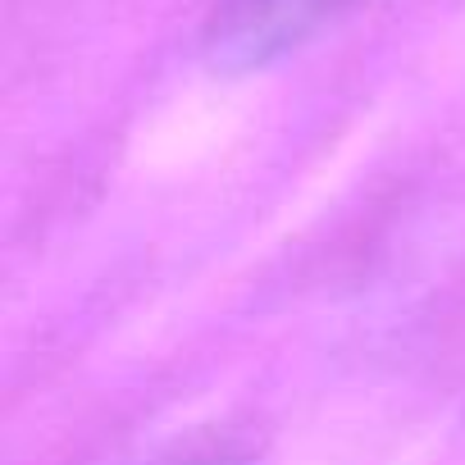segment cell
<instances>
[{"mask_svg": "<svg viewBox=\"0 0 465 465\" xmlns=\"http://www.w3.org/2000/svg\"><path fill=\"white\" fill-rule=\"evenodd\" d=\"M347 0H219L205 24L214 69H265L320 33Z\"/></svg>", "mask_w": 465, "mask_h": 465, "instance_id": "obj_1", "label": "cell"}]
</instances>
